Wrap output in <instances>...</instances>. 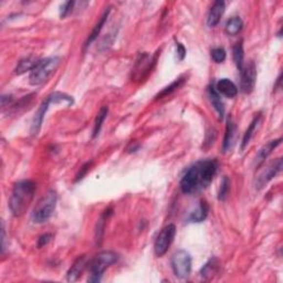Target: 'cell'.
<instances>
[{
	"mask_svg": "<svg viewBox=\"0 0 283 283\" xmlns=\"http://www.w3.org/2000/svg\"><path fill=\"white\" fill-rule=\"evenodd\" d=\"M215 88H216L219 94L226 96V98L232 99L238 94L237 86L229 79H220L216 83Z\"/></svg>",
	"mask_w": 283,
	"mask_h": 283,
	"instance_id": "obj_13",
	"label": "cell"
},
{
	"mask_svg": "<svg viewBox=\"0 0 283 283\" xmlns=\"http://www.w3.org/2000/svg\"><path fill=\"white\" fill-rule=\"evenodd\" d=\"M232 56H234V61L237 65L238 70L240 71L243 67L244 65V53H243V46H242V42H238L236 44L234 49H232Z\"/></svg>",
	"mask_w": 283,
	"mask_h": 283,
	"instance_id": "obj_27",
	"label": "cell"
},
{
	"mask_svg": "<svg viewBox=\"0 0 283 283\" xmlns=\"http://www.w3.org/2000/svg\"><path fill=\"white\" fill-rule=\"evenodd\" d=\"M229 189H230V181H229V178H228L227 176H225L222 178V181L220 184V189H219V193H218V199L220 201L225 200L228 196V193H229Z\"/></svg>",
	"mask_w": 283,
	"mask_h": 283,
	"instance_id": "obj_29",
	"label": "cell"
},
{
	"mask_svg": "<svg viewBox=\"0 0 283 283\" xmlns=\"http://www.w3.org/2000/svg\"><path fill=\"white\" fill-rule=\"evenodd\" d=\"M6 250V229H5V225H3L2 222V226H1V251H2V255L5 253Z\"/></svg>",
	"mask_w": 283,
	"mask_h": 283,
	"instance_id": "obj_35",
	"label": "cell"
},
{
	"mask_svg": "<svg viewBox=\"0 0 283 283\" xmlns=\"http://www.w3.org/2000/svg\"><path fill=\"white\" fill-rule=\"evenodd\" d=\"M176 46H177V56H178L179 58V60H184L185 57H186V49L184 48V45L179 44V42H177L176 44Z\"/></svg>",
	"mask_w": 283,
	"mask_h": 283,
	"instance_id": "obj_34",
	"label": "cell"
},
{
	"mask_svg": "<svg viewBox=\"0 0 283 283\" xmlns=\"http://www.w3.org/2000/svg\"><path fill=\"white\" fill-rule=\"evenodd\" d=\"M208 211H209V207L208 205H207V202L200 201V204L197 206V208L189 214L188 221L196 222V223L202 222L207 218V216H208Z\"/></svg>",
	"mask_w": 283,
	"mask_h": 283,
	"instance_id": "obj_18",
	"label": "cell"
},
{
	"mask_svg": "<svg viewBox=\"0 0 283 283\" xmlns=\"http://www.w3.org/2000/svg\"><path fill=\"white\" fill-rule=\"evenodd\" d=\"M282 138H278V139H273V141H270L267 143L264 146H262L260 149V151L258 152V154L256 156V166L259 167L261 164H262L265 159L268 158V156L272 153V152L277 149V147L281 144Z\"/></svg>",
	"mask_w": 283,
	"mask_h": 283,
	"instance_id": "obj_15",
	"label": "cell"
},
{
	"mask_svg": "<svg viewBox=\"0 0 283 283\" xmlns=\"http://www.w3.org/2000/svg\"><path fill=\"white\" fill-rule=\"evenodd\" d=\"M155 63V59L150 56L149 53H142L139 54L136 62H135V66L133 69V78L135 80L144 79L147 74L151 72L152 67H153Z\"/></svg>",
	"mask_w": 283,
	"mask_h": 283,
	"instance_id": "obj_9",
	"label": "cell"
},
{
	"mask_svg": "<svg viewBox=\"0 0 283 283\" xmlns=\"http://www.w3.org/2000/svg\"><path fill=\"white\" fill-rule=\"evenodd\" d=\"M58 201L57 193L50 191L38 201L32 213V220L35 223H44L49 220L54 213Z\"/></svg>",
	"mask_w": 283,
	"mask_h": 283,
	"instance_id": "obj_4",
	"label": "cell"
},
{
	"mask_svg": "<svg viewBox=\"0 0 283 283\" xmlns=\"http://www.w3.org/2000/svg\"><path fill=\"white\" fill-rule=\"evenodd\" d=\"M240 86H241V91L246 94H250L256 86L257 79V70L255 62L250 61L247 65H243V67L240 70Z\"/></svg>",
	"mask_w": 283,
	"mask_h": 283,
	"instance_id": "obj_8",
	"label": "cell"
},
{
	"mask_svg": "<svg viewBox=\"0 0 283 283\" xmlns=\"http://www.w3.org/2000/svg\"><path fill=\"white\" fill-rule=\"evenodd\" d=\"M87 265V258L84 256L79 257L77 260L74 261V263L71 265L69 271L66 273V280L69 282H74L81 277L82 272L84 271Z\"/></svg>",
	"mask_w": 283,
	"mask_h": 283,
	"instance_id": "obj_16",
	"label": "cell"
},
{
	"mask_svg": "<svg viewBox=\"0 0 283 283\" xmlns=\"http://www.w3.org/2000/svg\"><path fill=\"white\" fill-rule=\"evenodd\" d=\"M281 168H282V158H278L277 160H274L273 163L270 164L269 166L258 176V178L256 180V188L257 189L263 188L270 180L273 179L274 177L280 173Z\"/></svg>",
	"mask_w": 283,
	"mask_h": 283,
	"instance_id": "obj_11",
	"label": "cell"
},
{
	"mask_svg": "<svg viewBox=\"0 0 283 283\" xmlns=\"http://www.w3.org/2000/svg\"><path fill=\"white\" fill-rule=\"evenodd\" d=\"M242 26H243L242 20L240 19L239 17H232L231 19L227 21L225 30L227 32V35L236 36V35H238L240 31H241Z\"/></svg>",
	"mask_w": 283,
	"mask_h": 283,
	"instance_id": "obj_23",
	"label": "cell"
},
{
	"mask_svg": "<svg viewBox=\"0 0 283 283\" xmlns=\"http://www.w3.org/2000/svg\"><path fill=\"white\" fill-rule=\"evenodd\" d=\"M52 239V235L51 234H44L42 235L41 237L38 239V248H42L48 244Z\"/></svg>",
	"mask_w": 283,
	"mask_h": 283,
	"instance_id": "obj_32",
	"label": "cell"
},
{
	"mask_svg": "<svg viewBox=\"0 0 283 283\" xmlns=\"http://www.w3.org/2000/svg\"><path fill=\"white\" fill-rule=\"evenodd\" d=\"M91 164L92 162H88V163H86L83 165V166L80 168V172H79V174L77 175V178H75V181H79V180H81L84 176H86L87 174V172L88 171V168H90L91 166Z\"/></svg>",
	"mask_w": 283,
	"mask_h": 283,
	"instance_id": "obj_33",
	"label": "cell"
},
{
	"mask_svg": "<svg viewBox=\"0 0 283 283\" xmlns=\"http://www.w3.org/2000/svg\"><path fill=\"white\" fill-rule=\"evenodd\" d=\"M226 3L221 1V0H218V1H215L213 3V6L209 9L208 17H207V24L210 28H215L217 24L220 22V19L225 12Z\"/></svg>",
	"mask_w": 283,
	"mask_h": 283,
	"instance_id": "obj_12",
	"label": "cell"
},
{
	"mask_svg": "<svg viewBox=\"0 0 283 283\" xmlns=\"http://www.w3.org/2000/svg\"><path fill=\"white\" fill-rule=\"evenodd\" d=\"M112 215V209L109 208L104 211L101 216L100 220L98 221V225H96V230H95V238H96V242L100 244L101 240H102L103 234H104V229H105V223H107L108 218Z\"/></svg>",
	"mask_w": 283,
	"mask_h": 283,
	"instance_id": "obj_26",
	"label": "cell"
},
{
	"mask_svg": "<svg viewBox=\"0 0 283 283\" xmlns=\"http://www.w3.org/2000/svg\"><path fill=\"white\" fill-rule=\"evenodd\" d=\"M171 265L175 277L178 279H187L192 272V256L188 251L178 250L172 257Z\"/></svg>",
	"mask_w": 283,
	"mask_h": 283,
	"instance_id": "obj_6",
	"label": "cell"
},
{
	"mask_svg": "<svg viewBox=\"0 0 283 283\" xmlns=\"http://www.w3.org/2000/svg\"><path fill=\"white\" fill-rule=\"evenodd\" d=\"M109 12H111V8L109 7V8H108V10L104 12L102 17H101V19H100V21H99V23L96 24V26L94 27V29H93V30H92L91 35L88 36L87 40V42H86V44H84V48H87V46L90 45V44H92V42L96 39V38H98V36L100 35L101 30H102V29H103V26L105 24V22H107V21H108V18H109Z\"/></svg>",
	"mask_w": 283,
	"mask_h": 283,
	"instance_id": "obj_19",
	"label": "cell"
},
{
	"mask_svg": "<svg viewBox=\"0 0 283 283\" xmlns=\"http://www.w3.org/2000/svg\"><path fill=\"white\" fill-rule=\"evenodd\" d=\"M50 105H51V101H50L49 98H46V100L44 102H42V104L40 105L39 109H38V112L36 113L35 117H33V121H32V125H31V134L32 135H37L39 133V131L42 126V123H44V115L46 111H48V109Z\"/></svg>",
	"mask_w": 283,
	"mask_h": 283,
	"instance_id": "obj_14",
	"label": "cell"
},
{
	"mask_svg": "<svg viewBox=\"0 0 283 283\" xmlns=\"http://www.w3.org/2000/svg\"><path fill=\"white\" fill-rule=\"evenodd\" d=\"M185 82V78L184 77H180L178 79H176L174 82H172L170 86L166 87H164L162 92L158 93L157 95H156V100H158V99H163L164 96H167V95H170L172 94L173 92H175L177 88L180 87H181V84H183Z\"/></svg>",
	"mask_w": 283,
	"mask_h": 283,
	"instance_id": "obj_28",
	"label": "cell"
},
{
	"mask_svg": "<svg viewBox=\"0 0 283 283\" xmlns=\"http://www.w3.org/2000/svg\"><path fill=\"white\" fill-rule=\"evenodd\" d=\"M218 260L216 258H211V259L207 262L204 267L200 270V276L206 279V280H209L210 278H213L215 274L218 271Z\"/></svg>",
	"mask_w": 283,
	"mask_h": 283,
	"instance_id": "obj_22",
	"label": "cell"
},
{
	"mask_svg": "<svg viewBox=\"0 0 283 283\" xmlns=\"http://www.w3.org/2000/svg\"><path fill=\"white\" fill-rule=\"evenodd\" d=\"M36 188V184L31 180H21L14 186L9 199V208L15 217L26 213L35 197Z\"/></svg>",
	"mask_w": 283,
	"mask_h": 283,
	"instance_id": "obj_1",
	"label": "cell"
},
{
	"mask_svg": "<svg viewBox=\"0 0 283 283\" xmlns=\"http://www.w3.org/2000/svg\"><path fill=\"white\" fill-rule=\"evenodd\" d=\"M39 62V60H37L36 58L29 57V58H24L22 60H20L18 62V65L16 67V73L17 74H22L27 71H32L33 67L37 65V63Z\"/></svg>",
	"mask_w": 283,
	"mask_h": 283,
	"instance_id": "obj_24",
	"label": "cell"
},
{
	"mask_svg": "<svg viewBox=\"0 0 283 283\" xmlns=\"http://www.w3.org/2000/svg\"><path fill=\"white\" fill-rule=\"evenodd\" d=\"M199 170L201 177V187L205 189L208 187L214 177L217 174L218 162L216 159H206L199 162Z\"/></svg>",
	"mask_w": 283,
	"mask_h": 283,
	"instance_id": "obj_10",
	"label": "cell"
},
{
	"mask_svg": "<svg viewBox=\"0 0 283 283\" xmlns=\"http://www.w3.org/2000/svg\"><path fill=\"white\" fill-rule=\"evenodd\" d=\"M108 113H109V109L108 107H105V105L100 109V111L98 113V115H96V119L94 122V128H93V134H92L93 138H95L100 134V131L101 129H102L104 121L108 116Z\"/></svg>",
	"mask_w": 283,
	"mask_h": 283,
	"instance_id": "obj_25",
	"label": "cell"
},
{
	"mask_svg": "<svg viewBox=\"0 0 283 283\" xmlns=\"http://www.w3.org/2000/svg\"><path fill=\"white\" fill-rule=\"evenodd\" d=\"M74 5H75V2L72 1V0L62 3V6L60 7V17L62 19L65 18L66 16H69L71 14V11H72Z\"/></svg>",
	"mask_w": 283,
	"mask_h": 283,
	"instance_id": "obj_31",
	"label": "cell"
},
{
	"mask_svg": "<svg viewBox=\"0 0 283 283\" xmlns=\"http://www.w3.org/2000/svg\"><path fill=\"white\" fill-rule=\"evenodd\" d=\"M235 132H236V125L234 122H232L231 117H229L227 121L226 134H225V138H223V143H222L223 152H227L228 150H230V147L232 146V143H234Z\"/></svg>",
	"mask_w": 283,
	"mask_h": 283,
	"instance_id": "obj_20",
	"label": "cell"
},
{
	"mask_svg": "<svg viewBox=\"0 0 283 283\" xmlns=\"http://www.w3.org/2000/svg\"><path fill=\"white\" fill-rule=\"evenodd\" d=\"M260 120H261V113H258L257 115L253 117L252 122L250 123V125H249L248 130L246 131V133H244V135H243L242 142H241V150L246 149V146L249 144V143H250V139L252 138L253 134H255L256 128L258 126V124H259Z\"/></svg>",
	"mask_w": 283,
	"mask_h": 283,
	"instance_id": "obj_21",
	"label": "cell"
},
{
	"mask_svg": "<svg viewBox=\"0 0 283 283\" xmlns=\"http://www.w3.org/2000/svg\"><path fill=\"white\" fill-rule=\"evenodd\" d=\"M61 63L60 57H50L45 58L44 60H39L37 65L33 67L29 75V81L32 86H40L45 81H48L49 78L56 72L58 66Z\"/></svg>",
	"mask_w": 283,
	"mask_h": 283,
	"instance_id": "obj_2",
	"label": "cell"
},
{
	"mask_svg": "<svg viewBox=\"0 0 283 283\" xmlns=\"http://www.w3.org/2000/svg\"><path fill=\"white\" fill-rule=\"evenodd\" d=\"M226 50L221 48V46L211 50V59L216 63H222L226 60Z\"/></svg>",
	"mask_w": 283,
	"mask_h": 283,
	"instance_id": "obj_30",
	"label": "cell"
},
{
	"mask_svg": "<svg viewBox=\"0 0 283 283\" xmlns=\"http://www.w3.org/2000/svg\"><path fill=\"white\" fill-rule=\"evenodd\" d=\"M176 236V227L173 223H170L164 227L157 236L154 243V251L157 257H163L168 251L172 246Z\"/></svg>",
	"mask_w": 283,
	"mask_h": 283,
	"instance_id": "obj_7",
	"label": "cell"
},
{
	"mask_svg": "<svg viewBox=\"0 0 283 283\" xmlns=\"http://www.w3.org/2000/svg\"><path fill=\"white\" fill-rule=\"evenodd\" d=\"M180 189L184 194L191 195L202 189L201 187V177L199 170V162L194 164L188 168L184 176L180 179Z\"/></svg>",
	"mask_w": 283,
	"mask_h": 283,
	"instance_id": "obj_5",
	"label": "cell"
},
{
	"mask_svg": "<svg viewBox=\"0 0 283 283\" xmlns=\"http://www.w3.org/2000/svg\"><path fill=\"white\" fill-rule=\"evenodd\" d=\"M119 260V255L113 251H102L94 257L90 263V277L88 282H100L102 280L103 272L109 265Z\"/></svg>",
	"mask_w": 283,
	"mask_h": 283,
	"instance_id": "obj_3",
	"label": "cell"
},
{
	"mask_svg": "<svg viewBox=\"0 0 283 283\" xmlns=\"http://www.w3.org/2000/svg\"><path fill=\"white\" fill-rule=\"evenodd\" d=\"M208 96H209V100H210L211 104H213V107L217 111L219 117L222 119L223 115H225V107H223L220 94H219V93L217 92V90L215 88L214 86H210L208 87Z\"/></svg>",
	"mask_w": 283,
	"mask_h": 283,
	"instance_id": "obj_17",
	"label": "cell"
}]
</instances>
